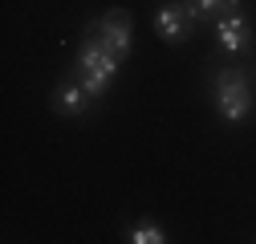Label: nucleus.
<instances>
[{
  "label": "nucleus",
  "mask_w": 256,
  "mask_h": 244,
  "mask_svg": "<svg viewBox=\"0 0 256 244\" xmlns=\"http://www.w3.org/2000/svg\"><path fill=\"white\" fill-rule=\"evenodd\" d=\"M94 33H98V41H106L114 53H130V16L126 12H106L98 24H94Z\"/></svg>",
  "instance_id": "obj_3"
},
{
  "label": "nucleus",
  "mask_w": 256,
  "mask_h": 244,
  "mask_svg": "<svg viewBox=\"0 0 256 244\" xmlns=\"http://www.w3.org/2000/svg\"><path fill=\"white\" fill-rule=\"evenodd\" d=\"M216 106L228 122H240L248 110H252V94H248V82L236 74V70H224L216 78Z\"/></svg>",
  "instance_id": "obj_2"
},
{
  "label": "nucleus",
  "mask_w": 256,
  "mask_h": 244,
  "mask_svg": "<svg viewBox=\"0 0 256 244\" xmlns=\"http://www.w3.org/2000/svg\"><path fill=\"white\" fill-rule=\"evenodd\" d=\"M187 8L183 4H163L158 8V16H154V24H158V33H163V41H179L183 33H187Z\"/></svg>",
  "instance_id": "obj_5"
},
{
  "label": "nucleus",
  "mask_w": 256,
  "mask_h": 244,
  "mask_svg": "<svg viewBox=\"0 0 256 244\" xmlns=\"http://www.w3.org/2000/svg\"><path fill=\"white\" fill-rule=\"evenodd\" d=\"M216 41H220V49H228V53H244L248 49V24H244V16H220L216 20Z\"/></svg>",
  "instance_id": "obj_4"
},
{
  "label": "nucleus",
  "mask_w": 256,
  "mask_h": 244,
  "mask_svg": "<svg viewBox=\"0 0 256 244\" xmlns=\"http://www.w3.org/2000/svg\"><path fill=\"white\" fill-rule=\"evenodd\" d=\"M183 8L191 20H212V16L220 20V8H236V0H187Z\"/></svg>",
  "instance_id": "obj_6"
},
{
  "label": "nucleus",
  "mask_w": 256,
  "mask_h": 244,
  "mask_svg": "<svg viewBox=\"0 0 256 244\" xmlns=\"http://www.w3.org/2000/svg\"><path fill=\"white\" fill-rule=\"evenodd\" d=\"M78 70H82V86H86V94L90 98H98L102 90L110 86L114 70H118V53L106 45V41H90L78 57Z\"/></svg>",
  "instance_id": "obj_1"
},
{
  "label": "nucleus",
  "mask_w": 256,
  "mask_h": 244,
  "mask_svg": "<svg viewBox=\"0 0 256 244\" xmlns=\"http://www.w3.org/2000/svg\"><path fill=\"white\" fill-rule=\"evenodd\" d=\"M130 240H134V244H163L167 236H163V228H158V224H138V228L130 232Z\"/></svg>",
  "instance_id": "obj_8"
},
{
  "label": "nucleus",
  "mask_w": 256,
  "mask_h": 244,
  "mask_svg": "<svg viewBox=\"0 0 256 244\" xmlns=\"http://www.w3.org/2000/svg\"><path fill=\"white\" fill-rule=\"evenodd\" d=\"M53 102H57V110H66V114H78V110L86 106V86H61Z\"/></svg>",
  "instance_id": "obj_7"
}]
</instances>
